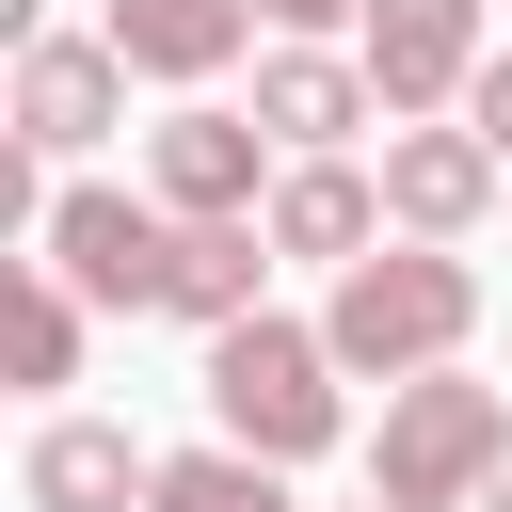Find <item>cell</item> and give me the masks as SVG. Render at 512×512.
Masks as SVG:
<instances>
[{"instance_id": "obj_1", "label": "cell", "mask_w": 512, "mask_h": 512, "mask_svg": "<svg viewBox=\"0 0 512 512\" xmlns=\"http://www.w3.org/2000/svg\"><path fill=\"white\" fill-rule=\"evenodd\" d=\"M464 336H480V272L464 256H432V240H384L368 272H336V304H320V352L336 368H368L384 400L400 384H432V368H464Z\"/></svg>"}, {"instance_id": "obj_2", "label": "cell", "mask_w": 512, "mask_h": 512, "mask_svg": "<svg viewBox=\"0 0 512 512\" xmlns=\"http://www.w3.org/2000/svg\"><path fill=\"white\" fill-rule=\"evenodd\" d=\"M336 384H352V368L320 352V320H240V336H208V416H224V448H256V464H320V448L352 432Z\"/></svg>"}, {"instance_id": "obj_3", "label": "cell", "mask_w": 512, "mask_h": 512, "mask_svg": "<svg viewBox=\"0 0 512 512\" xmlns=\"http://www.w3.org/2000/svg\"><path fill=\"white\" fill-rule=\"evenodd\" d=\"M496 480H512V400L496 384L432 368V384L384 400V432H368V496L384 512H480Z\"/></svg>"}, {"instance_id": "obj_4", "label": "cell", "mask_w": 512, "mask_h": 512, "mask_svg": "<svg viewBox=\"0 0 512 512\" xmlns=\"http://www.w3.org/2000/svg\"><path fill=\"white\" fill-rule=\"evenodd\" d=\"M272 128L256 112H224V96H176L160 128H144V192H160V224H256L272 208Z\"/></svg>"}, {"instance_id": "obj_5", "label": "cell", "mask_w": 512, "mask_h": 512, "mask_svg": "<svg viewBox=\"0 0 512 512\" xmlns=\"http://www.w3.org/2000/svg\"><path fill=\"white\" fill-rule=\"evenodd\" d=\"M96 320H144L160 288H176V224H160V192H96V176H64V208H48V240H32Z\"/></svg>"}, {"instance_id": "obj_6", "label": "cell", "mask_w": 512, "mask_h": 512, "mask_svg": "<svg viewBox=\"0 0 512 512\" xmlns=\"http://www.w3.org/2000/svg\"><path fill=\"white\" fill-rule=\"evenodd\" d=\"M352 64H368V96H384V128H448L464 96H480V0H368V32H352Z\"/></svg>"}, {"instance_id": "obj_7", "label": "cell", "mask_w": 512, "mask_h": 512, "mask_svg": "<svg viewBox=\"0 0 512 512\" xmlns=\"http://www.w3.org/2000/svg\"><path fill=\"white\" fill-rule=\"evenodd\" d=\"M0 128H16L32 160H80V144H112V128H128V64H112V32H48V48H16V96H0Z\"/></svg>"}, {"instance_id": "obj_8", "label": "cell", "mask_w": 512, "mask_h": 512, "mask_svg": "<svg viewBox=\"0 0 512 512\" xmlns=\"http://www.w3.org/2000/svg\"><path fill=\"white\" fill-rule=\"evenodd\" d=\"M256 128H272V160H352V128H384V96L352 48H256Z\"/></svg>"}, {"instance_id": "obj_9", "label": "cell", "mask_w": 512, "mask_h": 512, "mask_svg": "<svg viewBox=\"0 0 512 512\" xmlns=\"http://www.w3.org/2000/svg\"><path fill=\"white\" fill-rule=\"evenodd\" d=\"M496 176H512V160H496L480 128H384V224H400V240H432V256L496 208Z\"/></svg>"}, {"instance_id": "obj_10", "label": "cell", "mask_w": 512, "mask_h": 512, "mask_svg": "<svg viewBox=\"0 0 512 512\" xmlns=\"http://www.w3.org/2000/svg\"><path fill=\"white\" fill-rule=\"evenodd\" d=\"M256 224H272V256H320V272H368V256H384V176H368V160H288Z\"/></svg>"}, {"instance_id": "obj_11", "label": "cell", "mask_w": 512, "mask_h": 512, "mask_svg": "<svg viewBox=\"0 0 512 512\" xmlns=\"http://www.w3.org/2000/svg\"><path fill=\"white\" fill-rule=\"evenodd\" d=\"M16 496L32 512H128V496H160V448H128V416H48L16 448Z\"/></svg>"}, {"instance_id": "obj_12", "label": "cell", "mask_w": 512, "mask_h": 512, "mask_svg": "<svg viewBox=\"0 0 512 512\" xmlns=\"http://www.w3.org/2000/svg\"><path fill=\"white\" fill-rule=\"evenodd\" d=\"M96 32H112V64H128V80H176V96H208V80L256 48V0H112Z\"/></svg>"}, {"instance_id": "obj_13", "label": "cell", "mask_w": 512, "mask_h": 512, "mask_svg": "<svg viewBox=\"0 0 512 512\" xmlns=\"http://www.w3.org/2000/svg\"><path fill=\"white\" fill-rule=\"evenodd\" d=\"M256 288H272V224H176V288H160V320L240 336V320H272Z\"/></svg>"}, {"instance_id": "obj_14", "label": "cell", "mask_w": 512, "mask_h": 512, "mask_svg": "<svg viewBox=\"0 0 512 512\" xmlns=\"http://www.w3.org/2000/svg\"><path fill=\"white\" fill-rule=\"evenodd\" d=\"M80 320H96V304H80L48 256H16V272H0V368H16L32 400H48V384H80Z\"/></svg>"}, {"instance_id": "obj_15", "label": "cell", "mask_w": 512, "mask_h": 512, "mask_svg": "<svg viewBox=\"0 0 512 512\" xmlns=\"http://www.w3.org/2000/svg\"><path fill=\"white\" fill-rule=\"evenodd\" d=\"M144 512H288V464H256V448H160Z\"/></svg>"}, {"instance_id": "obj_16", "label": "cell", "mask_w": 512, "mask_h": 512, "mask_svg": "<svg viewBox=\"0 0 512 512\" xmlns=\"http://www.w3.org/2000/svg\"><path fill=\"white\" fill-rule=\"evenodd\" d=\"M256 16H272L288 48H320V32H368V0H256Z\"/></svg>"}, {"instance_id": "obj_17", "label": "cell", "mask_w": 512, "mask_h": 512, "mask_svg": "<svg viewBox=\"0 0 512 512\" xmlns=\"http://www.w3.org/2000/svg\"><path fill=\"white\" fill-rule=\"evenodd\" d=\"M464 128H480V144H496V160H512V48H496V64H480V96H464Z\"/></svg>"}, {"instance_id": "obj_18", "label": "cell", "mask_w": 512, "mask_h": 512, "mask_svg": "<svg viewBox=\"0 0 512 512\" xmlns=\"http://www.w3.org/2000/svg\"><path fill=\"white\" fill-rule=\"evenodd\" d=\"M480 512H512V480H496V496H480Z\"/></svg>"}, {"instance_id": "obj_19", "label": "cell", "mask_w": 512, "mask_h": 512, "mask_svg": "<svg viewBox=\"0 0 512 512\" xmlns=\"http://www.w3.org/2000/svg\"><path fill=\"white\" fill-rule=\"evenodd\" d=\"M352 512H384V496H352Z\"/></svg>"}]
</instances>
